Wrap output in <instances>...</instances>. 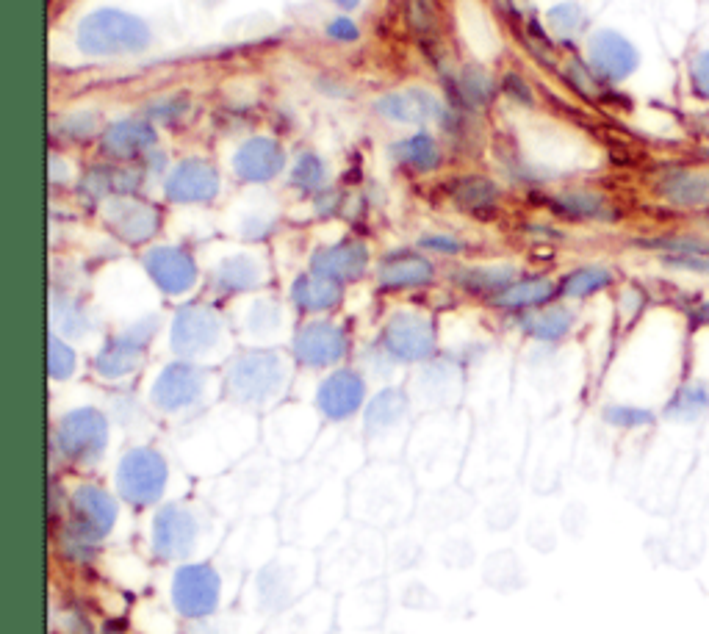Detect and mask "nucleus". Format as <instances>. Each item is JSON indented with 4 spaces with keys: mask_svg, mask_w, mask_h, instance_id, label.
<instances>
[{
    "mask_svg": "<svg viewBox=\"0 0 709 634\" xmlns=\"http://www.w3.org/2000/svg\"><path fill=\"white\" fill-rule=\"evenodd\" d=\"M696 319H698V322H701V324H709V302H704V305L698 308Z\"/></svg>",
    "mask_w": 709,
    "mask_h": 634,
    "instance_id": "nucleus-50",
    "label": "nucleus"
},
{
    "mask_svg": "<svg viewBox=\"0 0 709 634\" xmlns=\"http://www.w3.org/2000/svg\"><path fill=\"white\" fill-rule=\"evenodd\" d=\"M549 23H552L554 34L571 36L582 28L585 14H582V9L574 6V3H563V6H554L552 12H549Z\"/></svg>",
    "mask_w": 709,
    "mask_h": 634,
    "instance_id": "nucleus-40",
    "label": "nucleus"
},
{
    "mask_svg": "<svg viewBox=\"0 0 709 634\" xmlns=\"http://www.w3.org/2000/svg\"><path fill=\"white\" fill-rule=\"evenodd\" d=\"M222 338V319L205 305H186L172 322V349L181 358H200L217 347Z\"/></svg>",
    "mask_w": 709,
    "mask_h": 634,
    "instance_id": "nucleus-10",
    "label": "nucleus"
},
{
    "mask_svg": "<svg viewBox=\"0 0 709 634\" xmlns=\"http://www.w3.org/2000/svg\"><path fill=\"white\" fill-rule=\"evenodd\" d=\"M374 108L394 122H430L435 117H441V103L438 97L424 92V89H405V92H391V95L380 97Z\"/></svg>",
    "mask_w": 709,
    "mask_h": 634,
    "instance_id": "nucleus-20",
    "label": "nucleus"
},
{
    "mask_svg": "<svg viewBox=\"0 0 709 634\" xmlns=\"http://www.w3.org/2000/svg\"><path fill=\"white\" fill-rule=\"evenodd\" d=\"M505 81H507V84H505L507 86V95H513L516 100H521V103H529V100H532L527 84H524V81H521L518 75H507Z\"/></svg>",
    "mask_w": 709,
    "mask_h": 634,
    "instance_id": "nucleus-49",
    "label": "nucleus"
},
{
    "mask_svg": "<svg viewBox=\"0 0 709 634\" xmlns=\"http://www.w3.org/2000/svg\"><path fill=\"white\" fill-rule=\"evenodd\" d=\"M233 169L241 180L247 183H266L280 175L283 169V150L275 139L255 136L250 142L239 147V153L233 156Z\"/></svg>",
    "mask_w": 709,
    "mask_h": 634,
    "instance_id": "nucleus-18",
    "label": "nucleus"
},
{
    "mask_svg": "<svg viewBox=\"0 0 709 634\" xmlns=\"http://www.w3.org/2000/svg\"><path fill=\"white\" fill-rule=\"evenodd\" d=\"M200 524L197 515L183 504L161 507L153 521V551L161 560H186L197 546Z\"/></svg>",
    "mask_w": 709,
    "mask_h": 634,
    "instance_id": "nucleus-9",
    "label": "nucleus"
},
{
    "mask_svg": "<svg viewBox=\"0 0 709 634\" xmlns=\"http://www.w3.org/2000/svg\"><path fill=\"white\" fill-rule=\"evenodd\" d=\"M53 311H56V322L67 330L70 335H84L86 330V322H89V316H86V311L78 305V302L73 300H64V302H56L53 305Z\"/></svg>",
    "mask_w": 709,
    "mask_h": 634,
    "instance_id": "nucleus-41",
    "label": "nucleus"
},
{
    "mask_svg": "<svg viewBox=\"0 0 709 634\" xmlns=\"http://www.w3.org/2000/svg\"><path fill=\"white\" fill-rule=\"evenodd\" d=\"M383 349L388 358L402 363H421L435 352V330L427 316L413 311L394 313L383 330Z\"/></svg>",
    "mask_w": 709,
    "mask_h": 634,
    "instance_id": "nucleus-6",
    "label": "nucleus"
},
{
    "mask_svg": "<svg viewBox=\"0 0 709 634\" xmlns=\"http://www.w3.org/2000/svg\"><path fill=\"white\" fill-rule=\"evenodd\" d=\"M709 410V388L704 383L682 385L673 399L665 405V419L696 421Z\"/></svg>",
    "mask_w": 709,
    "mask_h": 634,
    "instance_id": "nucleus-32",
    "label": "nucleus"
},
{
    "mask_svg": "<svg viewBox=\"0 0 709 634\" xmlns=\"http://www.w3.org/2000/svg\"><path fill=\"white\" fill-rule=\"evenodd\" d=\"M327 36L336 39V42H358L361 31H358V25L352 23L349 17H336L333 23L327 25Z\"/></svg>",
    "mask_w": 709,
    "mask_h": 634,
    "instance_id": "nucleus-46",
    "label": "nucleus"
},
{
    "mask_svg": "<svg viewBox=\"0 0 709 634\" xmlns=\"http://www.w3.org/2000/svg\"><path fill=\"white\" fill-rule=\"evenodd\" d=\"M338 6H344V9H355L358 6V0H336Z\"/></svg>",
    "mask_w": 709,
    "mask_h": 634,
    "instance_id": "nucleus-51",
    "label": "nucleus"
},
{
    "mask_svg": "<svg viewBox=\"0 0 709 634\" xmlns=\"http://www.w3.org/2000/svg\"><path fill=\"white\" fill-rule=\"evenodd\" d=\"M277 327H280V308H277L275 302H258V305H253V311H250V330L255 335L275 333Z\"/></svg>",
    "mask_w": 709,
    "mask_h": 634,
    "instance_id": "nucleus-42",
    "label": "nucleus"
},
{
    "mask_svg": "<svg viewBox=\"0 0 709 634\" xmlns=\"http://www.w3.org/2000/svg\"><path fill=\"white\" fill-rule=\"evenodd\" d=\"M172 601L183 618H208L219 604V574L208 563L183 565L172 579Z\"/></svg>",
    "mask_w": 709,
    "mask_h": 634,
    "instance_id": "nucleus-5",
    "label": "nucleus"
},
{
    "mask_svg": "<svg viewBox=\"0 0 709 634\" xmlns=\"http://www.w3.org/2000/svg\"><path fill=\"white\" fill-rule=\"evenodd\" d=\"M205 394V371L192 363H169L153 383V405L164 413H183Z\"/></svg>",
    "mask_w": 709,
    "mask_h": 634,
    "instance_id": "nucleus-11",
    "label": "nucleus"
},
{
    "mask_svg": "<svg viewBox=\"0 0 709 634\" xmlns=\"http://www.w3.org/2000/svg\"><path fill=\"white\" fill-rule=\"evenodd\" d=\"M167 460L150 446H133L120 460L117 488L133 507H153L167 491Z\"/></svg>",
    "mask_w": 709,
    "mask_h": 634,
    "instance_id": "nucleus-3",
    "label": "nucleus"
},
{
    "mask_svg": "<svg viewBox=\"0 0 709 634\" xmlns=\"http://www.w3.org/2000/svg\"><path fill=\"white\" fill-rule=\"evenodd\" d=\"M455 203L474 216H491L499 205V189L488 178H463L452 189Z\"/></svg>",
    "mask_w": 709,
    "mask_h": 634,
    "instance_id": "nucleus-27",
    "label": "nucleus"
},
{
    "mask_svg": "<svg viewBox=\"0 0 709 634\" xmlns=\"http://www.w3.org/2000/svg\"><path fill=\"white\" fill-rule=\"evenodd\" d=\"M95 131V117L92 114H75V117H67V125H64V133L67 136H86V133Z\"/></svg>",
    "mask_w": 709,
    "mask_h": 634,
    "instance_id": "nucleus-48",
    "label": "nucleus"
},
{
    "mask_svg": "<svg viewBox=\"0 0 709 634\" xmlns=\"http://www.w3.org/2000/svg\"><path fill=\"white\" fill-rule=\"evenodd\" d=\"M457 283L463 288H469L474 294H491L499 297L505 288L516 283V269L513 266H477V269H466L457 275Z\"/></svg>",
    "mask_w": 709,
    "mask_h": 634,
    "instance_id": "nucleus-30",
    "label": "nucleus"
},
{
    "mask_svg": "<svg viewBox=\"0 0 709 634\" xmlns=\"http://www.w3.org/2000/svg\"><path fill=\"white\" fill-rule=\"evenodd\" d=\"M571 324H574V313L563 308V305H554V308L529 313L524 319V330L538 341H560L568 335Z\"/></svg>",
    "mask_w": 709,
    "mask_h": 634,
    "instance_id": "nucleus-31",
    "label": "nucleus"
},
{
    "mask_svg": "<svg viewBox=\"0 0 709 634\" xmlns=\"http://www.w3.org/2000/svg\"><path fill=\"white\" fill-rule=\"evenodd\" d=\"M391 153L402 167L413 169V172H433L441 164V147L427 133H416L405 142H397Z\"/></svg>",
    "mask_w": 709,
    "mask_h": 634,
    "instance_id": "nucleus-29",
    "label": "nucleus"
},
{
    "mask_svg": "<svg viewBox=\"0 0 709 634\" xmlns=\"http://www.w3.org/2000/svg\"><path fill=\"white\" fill-rule=\"evenodd\" d=\"M604 419H607V424L621 427V430H637V427L651 424V421H654V413H651V410H643V407L613 405L604 410Z\"/></svg>",
    "mask_w": 709,
    "mask_h": 634,
    "instance_id": "nucleus-38",
    "label": "nucleus"
},
{
    "mask_svg": "<svg viewBox=\"0 0 709 634\" xmlns=\"http://www.w3.org/2000/svg\"><path fill=\"white\" fill-rule=\"evenodd\" d=\"M347 355V335L333 322H311L294 338V358L302 366L327 369L336 366Z\"/></svg>",
    "mask_w": 709,
    "mask_h": 634,
    "instance_id": "nucleus-12",
    "label": "nucleus"
},
{
    "mask_svg": "<svg viewBox=\"0 0 709 634\" xmlns=\"http://www.w3.org/2000/svg\"><path fill=\"white\" fill-rule=\"evenodd\" d=\"M75 352L67 341H61L59 335H50V355H48V366H50V377L53 380H67L73 377L75 371Z\"/></svg>",
    "mask_w": 709,
    "mask_h": 634,
    "instance_id": "nucleus-37",
    "label": "nucleus"
},
{
    "mask_svg": "<svg viewBox=\"0 0 709 634\" xmlns=\"http://www.w3.org/2000/svg\"><path fill=\"white\" fill-rule=\"evenodd\" d=\"M690 78H693V89L698 97L709 100V50L707 53H698L690 67Z\"/></svg>",
    "mask_w": 709,
    "mask_h": 634,
    "instance_id": "nucleus-44",
    "label": "nucleus"
},
{
    "mask_svg": "<svg viewBox=\"0 0 709 634\" xmlns=\"http://www.w3.org/2000/svg\"><path fill=\"white\" fill-rule=\"evenodd\" d=\"M588 61L593 75L604 81H621L637 67V50L615 31H599L590 36Z\"/></svg>",
    "mask_w": 709,
    "mask_h": 634,
    "instance_id": "nucleus-16",
    "label": "nucleus"
},
{
    "mask_svg": "<svg viewBox=\"0 0 709 634\" xmlns=\"http://www.w3.org/2000/svg\"><path fill=\"white\" fill-rule=\"evenodd\" d=\"M286 383V363L277 352H247L230 363L228 394L244 405H266Z\"/></svg>",
    "mask_w": 709,
    "mask_h": 634,
    "instance_id": "nucleus-2",
    "label": "nucleus"
},
{
    "mask_svg": "<svg viewBox=\"0 0 709 634\" xmlns=\"http://www.w3.org/2000/svg\"><path fill=\"white\" fill-rule=\"evenodd\" d=\"M554 297V283L546 277H527V280H516L513 286L505 288L499 297H493V302L499 308H541Z\"/></svg>",
    "mask_w": 709,
    "mask_h": 634,
    "instance_id": "nucleus-28",
    "label": "nucleus"
},
{
    "mask_svg": "<svg viewBox=\"0 0 709 634\" xmlns=\"http://www.w3.org/2000/svg\"><path fill=\"white\" fill-rule=\"evenodd\" d=\"M219 192L217 169L200 158H186L167 178V197L172 203H211Z\"/></svg>",
    "mask_w": 709,
    "mask_h": 634,
    "instance_id": "nucleus-14",
    "label": "nucleus"
},
{
    "mask_svg": "<svg viewBox=\"0 0 709 634\" xmlns=\"http://www.w3.org/2000/svg\"><path fill=\"white\" fill-rule=\"evenodd\" d=\"M117 524V502L97 485H81L73 493V538L84 546L103 540Z\"/></svg>",
    "mask_w": 709,
    "mask_h": 634,
    "instance_id": "nucleus-8",
    "label": "nucleus"
},
{
    "mask_svg": "<svg viewBox=\"0 0 709 634\" xmlns=\"http://www.w3.org/2000/svg\"><path fill=\"white\" fill-rule=\"evenodd\" d=\"M341 297H344L341 283H336L333 277L319 275V272L297 277V283L291 288V300L305 313L333 311L338 302H341Z\"/></svg>",
    "mask_w": 709,
    "mask_h": 634,
    "instance_id": "nucleus-24",
    "label": "nucleus"
},
{
    "mask_svg": "<svg viewBox=\"0 0 709 634\" xmlns=\"http://www.w3.org/2000/svg\"><path fill=\"white\" fill-rule=\"evenodd\" d=\"M660 194L679 208H704L709 205V172L707 169H671L662 175Z\"/></svg>",
    "mask_w": 709,
    "mask_h": 634,
    "instance_id": "nucleus-22",
    "label": "nucleus"
},
{
    "mask_svg": "<svg viewBox=\"0 0 709 634\" xmlns=\"http://www.w3.org/2000/svg\"><path fill=\"white\" fill-rule=\"evenodd\" d=\"M156 147V128L147 122H114L103 133V153L114 158H136Z\"/></svg>",
    "mask_w": 709,
    "mask_h": 634,
    "instance_id": "nucleus-23",
    "label": "nucleus"
},
{
    "mask_svg": "<svg viewBox=\"0 0 709 634\" xmlns=\"http://www.w3.org/2000/svg\"><path fill=\"white\" fill-rule=\"evenodd\" d=\"M150 45L145 20L120 9H100L78 25V48L86 56H131Z\"/></svg>",
    "mask_w": 709,
    "mask_h": 634,
    "instance_id": "nucleus-1",
    "label": "nucleus"
},
{
    "mask_svg": "<svg viewBox=\"0 0 709 634\" xmlns=\"http://www.w3.org/2000/svg\"><path fill=\"white\" fill-rule=\"evenodd\" d=\"M158 330V319H142L136 322L131 330H125L117 338H111L106 347L100 349V355L95 360V369L100 377L106 380H120V377H128L133 371L142 366L145 360V349L147 344L153 341V335Z\"/></svg>",
    "mask_w": 709,
    "mask_h": 634,
    "instance_id": "nucleus-7",
    "label": "nucleus"
},
{
    "mask_svg": "<svg viewBox=\"0 0 709 634\" xmlns=\"http://www.w3.org/2000/svg\"><path fill=\"white\" fill-rule=\"evenodd\" d=\"M435 269L433 264L424 258V255H416V252H394L388 255L380 269H377V280L380 286L388 288V291H405V288H419L427 286L433 280Z\"/></svg>",
    "mask_w": 709,
    "mask_h": 634,
    "instance_id": "nucleus-21",
    "label": "nucleus"
},
{
    "mask_svg": "<svg viewBox=\"0 0 709 634\" xmlns=\"http://www.w3.org/2000/svg\"><path fill=\"white\" fill-rule=\"evenodd\" d=\"M363 399H366V385L361 374L341 369L333 371L325 383L319 385L316 405L330 421H347L361 410Z\"/></svg>",
    "mask_w": 709,
    "mask_h": 634,
    "instance_id": "nucleus-15",
    "label": "nucleus"
},
{
    "mask_svg": "<svg viewBox=\"0 0 709 634\" xmlns=\"http://www.w3.org/2000/svg\"><path fill=\"white\" fill-rule=\"evenodd\" d=\"M56 443L70 460L95 463L97 457L106 452V443H109V419L95 407L70 410L59 421Z\"/></svg>",
    "mask_w": 709,
    "mask_h": 634,
    "instance_id": "nucleus-4",
    "label": "nucleus"
},
{
    "mask_svg": "<svg viewBox=\"0 0 709 634\" xmlns=\"http://www.w3.org/2000/svg\"><path fill=\"white\" fill-rule=\"evenodd\" d=\"M665 264L682 272H696V275L709 277V255H665Z\"/></svg>",
    "mask_w": 709,
    "mask_h": 634,
    "instance_id": "nucleus-43",
    "label": "nucleus"
},
{
    "mask_svg": "<svg viewBox=\"0 0 709 634\" xmlns=\"http://www.w3.org/2000/svg\"><path fill=\"white\" fill-rule=\"evenodd\" d=\"M261 280H264V266L258 264L253 255H233V258H225V261L217 266V275H214V283H217L219 291H225V294L250 291V288L258 286Z\"/></svg>",
    "mask_w": 709,
    "mask_h": 634,
    "instance_id": "nucleus-25",
    "label": "nucleus"
},
{
    "mask_svg": "<svg viewBox=\"0 0 709 634\" xmlns=\"http://www.w3.org/2000/svg\"><path fill=\"white\" fill-rule=\"evenodd\" d=\"M291 180L300 186V189H308V192H313V189H319L322 186V180H325V164L319 161V156H311V153H305V156L294 164V169H291Z\"/></svg>",
    "mask_w": 709,
    "mask_h": 634,
    "instance_id": "nucleus-39",
    "label": "nucleus"
},
{
    "mask_svg": "<svg viewBox=\"0 0 709 634\" xmlns=\"http://www.w3.org/2000/svg\"><path fill=\"white\" fill-rule=\"evenodd\" d=\"M613 283V272L604 266H579L571 275L563 277L560 283V294L571 297V300H585L590 294H599L601 288H607Z\"/></svg>",
    "mask_w": 709,
    "mask_h": 634,
    "instance_id": "nucleus-33",
    "label": "nucleus"
},
{
    "mask_svg": "<svg viewBox=\"0 0 709 634\" xmlns=\"http://www.w3.org/2000/svg\"><path fill=\"white\" fill-rule=\"evenodd\" d=\"M405 413H408V396L397 388H385L374 396L372 405L366 410V430L369 435H383V432L399 427Z\"/></svg>",
    "mask_w": 709,
    "mask_h": 634,
    "instance_id": "nucleus-26",
    "label": "nucleus"
},
{
    "mask_svg": "<svg viewBox=\"0 0 709 634\" xmlns=\"http://www.w3.org/2000/svg\"><path fill=\"white\" fill-rule=\"evenodd\" d=\"M421 247H427V250H435V252H444V255L463 252V244L452 239V236H427V239H421Z\"/></svg>",
    "mask_w": 709,
    "mask_h": 634,
    "instance_id": "nucleus-47",
    "label": "nucleus"
},
{
    "mask_svg": "<svg viewBox=\"0 0 709 634\" xmlns=\"http://www.w3.org/2000/svg\"><path fill=\"white\" fill-rule=\"evenodd\" d=\"M150 280L169 297L189 294L197 283V264L183 247H153L145 255Z\"/></svg>",
    "mask_w": 709,
    "mask_h": 634,
    "instance_id": "nucleus-13",
    "label": "nucleus"
},
{
    "mask_svg": "<svg viewBox=\"0 0 709 634\" xmlns=\"http://www.w3.org/2000/svg\"><path fill=\"white\" fill-rule=\"evenodd\" d=\"M557 208L565 216H574V219H610L613 216V208L607 205V200L599 192H590V189L563 192L557 197Z\"/></svg>",
    "mask_w": 709,
    "mask_h": 634,
    "instance_id": "nucleus-34",
    "label": "nucleus"
},
{
    "mask_svg": "<svg viewBox=\"0 0 709 634\" xmlns=\"http://www.w3.org/2000/svg\"><path fill=\"white\" fill-rule=\"evenodd\" d=\"M408 14L410 23H413V28H416L421 36L433 31V9L427 6V0H410Z\"/></svg>",
    "mask_w": 709,
    "mask_h": 634,
    "instance_id": "nucleus-45",
    "label": "nucleus"
},
{
    "mask_svg": "<svg viewBox=\"0 0 709 634\" xmlns=\"http://www.w3.org/2000/svg\"><path fill=\"white\" fill-rule=\"evenodd\" d=\"M366 266H369V250L361 241H341L333 247H322L311 261L313 272L333 277L336 283L358 280L366 272Z\"/></svg>",
    "mask_w": 709,
    "mask_h": 634,
    "instance_id": "nucleus-19",
    "label": "nucleus"
},
{
    "mask_svg": "<svg viewBox=\"0 0 709 634\" xmlns=\"http://www.w3.org/2000/svg\"><path fill=\"white\" fill-rule=\"evenodd\" d=\"M643 247L660 250L665 252V255H709V239H704V236H690V233L643 241Z\"/></svg>",
    "mask_w": 709,
    "mask_h": 634,
    "instance_id": "nucleus-36",
    "label": "nucleus"
},
{
    "mask_svg": "<svg viewBox=\"0 0 709 634\" xmlns=\"http://www.w3.org/2000/svg\"><path fill=\"white\" fill-rule=\"evenodd\" d=\"M457 89H460V100L466 106H485L491 103L493 97V81L482 67H463L460 78H457Z\"/></svg>",
    "mask_w": 709,
    "mask_h": 634,
    "instance_id": "nucleus-35",
    "label": "nucleus"
},
{
    "mask_svg": "<svg viewBox=\"0 0 709 634\" xmlns=\"http://www.w3.org/2000/svg\"><path fill=\"white\" fill-rule=\"evenodd\" d=\"M106 222L109 228L128 244H145L158 233L161 216L153 205L142 203V200H111L106 205Z\"/></svg>",
    "mask_w": 709,
    "mask_h": 634,
    "instance_id": "nucleus-17",
    "label": "nucleus"
}]
</instances>
